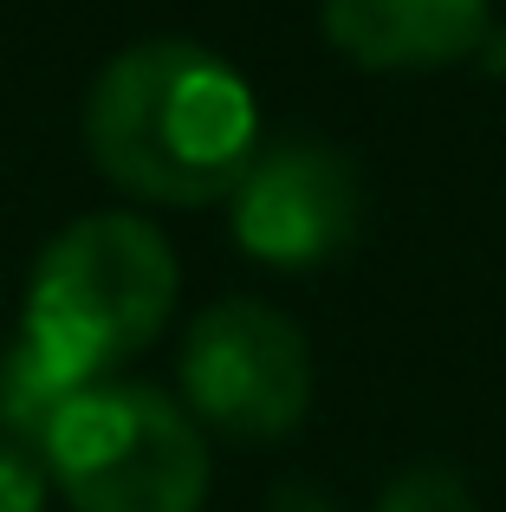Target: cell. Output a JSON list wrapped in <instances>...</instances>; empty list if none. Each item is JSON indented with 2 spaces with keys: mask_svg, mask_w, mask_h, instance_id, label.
<instances>
[{
  "mask_svg": "<svg viewBox=\"0 0 506 512\" xmlns=\"http://www.w3.org/2000/svg\"><path fill=\"white\" fill-rule=\"evenodd\" d=\"M85 150L124 195L202 208L234 195L260 156V104L221 52L195 39H137L91 78Z\"/></svg>",
  "mask_w": 506,
  "mask_h": 512,
  "instance_id": "1",
  "label": "cell"
},
{
  "mask_svg": "<svg viewBox=\"0 0 506 512\" xmlns=\"http://www.w3.org/2000/svg\"><path fill=\"white\" fill-rule=\"evenodd\" d=\"M176 286V253L143 214H78L33 260L20 338L72 389L104 383L117 363L156 344L176 312Z\"/></svg>",
  "mask_w": 506,
  "mask_h": 512,
  "instance_id": "2",
  "label": "cell"
},
{
  "mask_svg": "<svg viewBox=\"0 0 506 512\" xmlns=\"http://www.w3.org/2000/svg\"><path fill=\"white\" fill-rule=\"evenodd\" d=\"M39 461L72 512H202L215 480L202 422L156 383L111 376L59 409Z\"/></svg>",
  "mask_w": 506,
  "mask_h": 512,
  "instance_id": "3",
  "label": "cell"
},
{
  "mask_svg": "<svg viewBox=\"0 0 506 512\" xmlns=\"http://www.w3.org/2000/svg\"><path fill=\"white\" fill-rule=\"evenodd\" d=\"M182 409L234 441H279L312 409V344L260 299H221L182 338Z\"/></svg>",
  "mask_w": 506,
  "mask_h": 512,
  "instance_id": "4",
  "label": "cell"
},
{
  "mask_svg": "<svg viewBox=\"0 0 506 512\" xmlns=\"http://www.w3.org/2000/svg\"><path fill=\"white\" fill-rule=\"evenodd\" d=\"M234 247L279 273H312L338 260L364 227V182L344 150L318 137L266 143L228 195Z\"/></svg>",
  "mask_w": 506,
  "mask_h": 512,
  "instance_id": "5",
  "label": "cell"
},
{
  "mask_svg": "<svg viewBox=\"0 0 506 512\" xmlns=\"http://www.w3.org/2000/svg\"><path fill=\"white\" fill-rule=\"evenodd\" d=\"M318 20L364 72H442L481 52L494 0H325Z\"/></svg>",
  "mask_w": 506,
  "mask_h": 512,
  "instance_id": "6",
  "label": "cell"
},
{
  "mask_svg": "<svg viewBox=\"0 0 506 512\" xmlns=\"http://www.w3.org/2000/svg\"><path fill=\"white\" fill-rule=\"evenodd\" d=\"M72 396L78 389L65 383V376H52L46 363H39V350L13 331L7 350H0V435L39 454L46 435H52V422H59V409Z\"/></svg>",
  "mask_w": 506,
  "mask_h": 512,
  "instance_id": "7",
  "label": "cell"
},
{
  "mask_svg": "<svg viewBox=\"0 0 506 512\" xmlns=\"http://www.w3.org/2000/svg\"><path fill=\"white\" fill-rule=\"evenodd\" d=\"M377 512H474V493L448 467H409V474H396L383 487Z\"/></svg>",
  "mask_w": 506,
  "mask_h": 512,
  "instance_id": "8",
  "label": "cell"
},
{
  "mask_svg": "<svg viewBox=\"0 0 506 512\" xmlns=\"http://www.w3.org/2000/svg\"><path fill=\"white\" fill-rule=\"evenodd\" d=\"M46 461L0 435V512H46Z\"/></svg>",
  "mask_w": 506,
  "mask_h": 512,
  "instance_id": "9",
  "label": "cell"
}]
</instances>
